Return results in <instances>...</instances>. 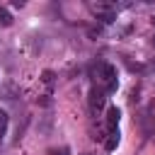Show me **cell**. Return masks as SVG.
<instances>
[{"label":"cell","instance_id":"cell-9","mask_svg":"<svg viewBox=\"0 0 155 155\" xmlns=\"http://www.w3.org/2000/svg\"><path fill=\"white\" fill-rule=\"evenodd\" d=\"M48 155H70V150L68 148H53V150H48Z\"/></svg>","mask_w":155,"mask_h":155},{"label":"cell","instance_id":"cell-8","mask_svg":"<svg viewBox=\"0 0 155 155\" xmlns=\"http://www.w3.org/2000/svg\"><path fill=\"white\" fill-rule=\"evenodd\" d=\"M0 22H2L5 27H10V24H12V15H10V12H7L2 5H0Z\"/></svg>","mask_w":155,"mask_h":155},{"label":"cell","instance_id":"cell-2","mask_svg":"<svg viewBox=\"0 0 155 155\" xmlns=\"http://www.w3.org/2000/svg\"><path fill=\"white\" fill-rule=\"evenodd\" d=\"M90 7H92V12H94V17L102 19V22H114V19H116V7H114V5H107V2H92Z\"/></svg>","mask_w":155,"mask_h":155},{"label":"cell","instance_id":"cell-1","mask_svg":"<svg viewBox=\"0 0 155 155\" xmlns=\"http://www.w3.org/2000/svg\"><path fill=\"white\" fill-rule=\"evenodd\" d=\"M94 80H97V85L109 94V92H114L116 90V85H119V80H116V68L111 65V63H97L94 65Z\"/></svg>","mask_w":155,"mask_h":155},{"label":"cell","instance_id":"cell-10","mask_svg":"<svg viewBox=\"0 0 155 155\" xmlns=\"http://www.w3.org/2000/svg\"><path fill=\"white\" fill-rule=\"evenodd\" d=\"M44 82L51 85V82H53V73H44Z\"/></svg>","mask_w":155,"mask_h":155},{"label":"cell","instance_id":"cell-6","mask_svg":"<svg viewBox=\"0 0 155 155\" xmlns=\"http://www.w3.org/2000/svg\"><path fill=\"white\" fill-rule=\"evenodd\" d=\"M119 128L116 131H109V140H107V150H116V145H119Z\"/></svg>","mask_w":155,"mask_h":155},{"label":"cell","instance_id":"cell-4","mask_svg":"<svg viewBox=\"0 0 155 155\" xmlns=\"http://www.w3.org/2000/svg\"><path fill=\"white\" fill-rule=\"evenodd\" d=\"M104 104H107V92L102 87H92L90 90V111L92 114H99Z\"/></svg>","mask_w":155,"mask_h":155},{"label":"cell","instance_id":"cell-5","mask_svg":"<svg viewBox=\"0 0 155 155\" xmlns=\"http://www.w3.org/2000/svg\"><path fill=\"white\" fill-rule=\"evenodd\" d=\"M119 119H121V111H119L116 107H109V109H107V128H109V131H116Z\"/></svg>","mask_w":155,"mask_h":155},{"label":"cell","instance_id":"cell-7","mask_svg":"<svg viewBox=\"0 0 155 155\" xmlns=\"http://www.w3.org/2000/svg\"><path fill=\"white\" fill-rule=\"evenodd\" d=\"M7 121H10L7 111H5V109H0V143H2V136H5V128H7Z\"/></svg>","mask_w":155,"mask_h":155},{"label":"cell","instance_id":"cell-11","mask_svg":"<svg viewBox=\"0 0 155 155\" xmlns=\"http://www.w3.org/2000/svg\"><path fill=\"white\" fill-rule=\"evenodd\" d=\"M153 46H155V36H153Z\"/></svg>","mask_w":155,"mask_h":155},{"label":"cell","instance_id":"cell-3","mask_svg":"<svg viewBox=\"0 0 155 155\" xmlns=\"http://www.w3.org/2000/svg\"><path fill=\"white\" fill-rule=\"evenodd\" d=\"M19 97H22V90H19L17 82L7 80V82L0 85V99H2V102H17Z\"/></svg>","mask_w":155,"mask_h":155}]
</instances>
